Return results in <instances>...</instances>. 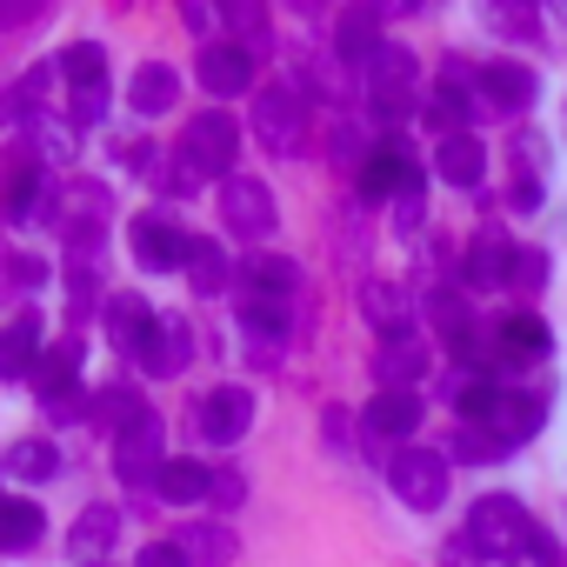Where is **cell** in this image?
<instances>
[{"label":"cell","mask_w":567,"mask_h":567,"mask_svg":"<svg viewBox=\"0 0 567 567\" xmlns=\"http://www.w3.org/2000/svg\"><path fill=\"white\" fill-rule=\"evenodd\" d=\"M527 540H534V514H527L520 501H507V494H481V501L467 507V534H461V547H467L474 560H520Z\"/></svg>","instance_id":"6da1fadb"},{"label":"cell","mask_w":567,"mask_h":567,"mask_svg":"<svg viewBox=\"0 0 567 567\" xmlns=\"http://www.w3.org/2000/svg\"><path fill=\"white\" fill-rule=\"evenodd\" d=\"M174 154H181V167H187L194 181H227V174H234V154H240V127H234V114H220V107L194 114Z\"/></svg>","instance_id":"7a4b0ae2"},{"label":"cell","mask_w":567,"mask_h":567,"mask_svg":"<svg viewBox=\"0 0 567 567\" xmlns=\"http://www.w3.org/2000/svg\"><path fill=\"white\" fill-rule=\"evenodd\" d=\"M388 487H394L414 514H434V507L447 501V454H434V447H401L394 467H388Z\"/></svg>","instance_id":"3957f363"},{"label":"cell","mask_w":567,"mask_h":567,"mask_svg":"<svg viewBox=\"0 0 567 567\" xmlns=\"http://www.w3.org/2000/svg\"><path fill=\"white\" fill-rule=\"evenodd\" d=\"M247 121H254V141H260L267 154H295V147H301V87H288V81L260 87Z\"/></svg>","instance_id":"277c9868"},{"label":"cell","mask_w":567,"mask_h":567,"mask_svg":"<svg viewBox=\"0 0 567 567\" xmlns=\"http://www.w3.org/2000/svg\"><path fill=\"white\" fill-rule=\"evenodd\" d=\"M61 74H68V87H74V121L87 127V121H101L107 114V48L101 41H74L68 54H61Z\"/></svg>","instance_id":"5b68a950"},{"label":"cell","mask_w":567,"mask_h":567,"mask_svg":"<svg viewBox=\"0 0 567 567\" xmlns=\"http://www.w3.org/2000/svg\"><path fill=\"white\" fill-rule=\"evenodd\" d=\"M220 220H227L240 240H267L274 220H280L267 181H254V174H227V181H220Z\"/></svg>","instance_id":"8992f818"},{"label":"cell","mask_w":567,"mask_h":567,"mask_svg":"<svg viewBox=\"0 0 567 567\" xmlns=\"http://www.w3.org/2000/svg\"><path fill=\"white\" fill-rule=\"evenodd\" d=\"M414 81H421L414 54H408V48H381L374 68H368V107H374L381 121L408 114V107H414Z\"/></svg>","instance_id":"52a82bcc"},{"label":"cell","mask_w":567,"mask_h":567,"mask_svg":"<svg viewBox=\"0 0 567 567\" xmlns=\"http://www.w3.org/2000/svg\"><path fill=\"white\" fill-rule=\"evenodd\" d=\"M194 81L214 94V101H240L254 87V54L240 41H207L200 61H194Z\"/></svg>","instance_id":"ba28073f"},{"label":"cell","mask_w":567,"mask_h":567,"mask_svg":"<svg viewBox=\"0 0 567 567\" xmlns=\"http://www.w3.org/2000/svg\"><path fill=\"white\" fill-rule=\"evenodd\" d=\"M161 467H167V454H161V421H154V414H141V421H134V427H121V441H114V474H121V481L154 487V481H161Z\"/></svg>","instance_id":"9c48e42d"},{"label":"cell","mask_w":567,"mask_h":567,"mask_svg":"<svg viewBox=\"0 0 567 567\" xmlns=\"http://www.w3.org/2000/svg\"><path fill=\"white\" fill-rule=\"evenodd\" d=\"M41 354H48V328H41L34 308L0 328V381H28V374L41 368Z\"/></svg>","instance_id":"30bf717a"},{"label":"cell","mask_w":567,"mask_h":567,"mask_svg":"<svg viewBox=\"0 0 567 567\" xmlns=\"http://www.w3.org/2000/svg\"><path fill=\"white\" fill-rule=\"evenodd\" d=\"M354 167H361V194H368V200H381V194H394V200H401L408 187H421V181H414V154H408L401 141H388V147L361 154Z\"/></svg>","instance_id":"8fae6325"},{"label":"cell","mask_w":567,"mask_h":567,"mask_svg":"<svg viewBox=\"0 0 567 567\" xmlns=\"http://www.w3.org/2000/svg\"><path fill=\"white\" fill-rule=\"evenodd\" d=\"M154 334H161V315H154L141 295H114V301H107V341H114L121 354H147Z\"/></svg>","instance_id":"7c38bea8"},{"label":"cell","mask_w":567,"mask_h":567,"mask_svg":"<svg viewBox=\"0 0 567 567\" xmlns=\"http://www.w3.org/2000/svg\"><path fill=\"white\" fill-rule=\"evenodd\" d=\"M474 94L487 107H501V114H520L534 101V74L520 61H487V68H474Z\"/></svg>","instance_id":"4fadbf2b"},{"label":"cell","mask_w":567,"mask_h":567,"mask_svg":"<svg viewBox=\"0 0 567 567\" xmlns=\"http://www.w3.org/2000/svg\"><path fill=\"white\" fill-rule=\"evenodd\" d=\"M507 260H520V254L507 247V234H501V227H481V234L467 240V254H461V280H467V288H501V280H507Z\"/></svg>","instance_id":"5bb4252c"},{"label":"cell","mask_w":567,"mask_h":567,"mask_svg":"<svg viewBox=\"0 0 567 567\" xmlns=\"http://www.w3.org/2000/svg\"><path fill=\"white\" fill-rule=\"evenodd\" d=\"M134 260L167 274V267H181V260H187V234H181L167 214H141V220H134Z\"/></svg>","instance_id":"9a60e30c"},{"label":"cell","mask_w":567,"mask_h":567,"mask_svg":"<svg viewBox=\"0 0 567 567\" xmlns=\"http://www.w3.org/2000/svg\"><path fill=\"white\" fill-rule=\"evenodd\" d=\"M194 421H200V434H207V441H240V434H247V421H254V394H247V388H214V394L200 401V414H194Z\"/></svg>","instance_id":"2e32d148"},{"label":"cell","mask_w":567,"mask_h":567,"mask_svg":"<svg viewBox=\"0 0 567 567\" xmlns=\"http://www.w3.org/2000/svg\"><path fill=\"white\" fill-rule=\"evenodd\" d=\"M174 101H181V74H174L167 61H147V68H134V81H127V107H134L141 121H161Z\"/></svg>","instance_id":"e0dca14e"},{"label":"cell","mask_w":567,"mask_h":567,"mask_svg":"<svg viewBox=\"0 0 567 567\" xmlns=\"http://www.w3.org/2000/svg\"><path fill=\"white\" fill-rule=\"evenodd\" d=\"M421 427V394L414 388H381L368 401V434H388V441H408Z\"/></svg>","instance_id":"ac0fdd59"},{"label":"cell","mask_w":567,"mask_h":567,"mask_svg":"<svg viewBox=\"0 0 567 567\" xmlns=\"http://www.w3.org/2000/svg\"><path fill=\"white\" fill-rule=\"evenodd\" d=\"M334 48H341V61L374 68V54L388 48V41H381V8H348L341 28H334Z\"/></svg>","instance_id":"d6986e66"},{"label":"cell","mask_w":567,"mask_h":567,"mask_svg":"<svg viewBox=\"0 0 567 567\" xmlns=\"http://www.w3.org/2000/svg\"><path fill=\"white\" fill-rule=\"evenodd\" d=\"M434 174H441L447 187H481V174H487V147H481L474 134H447V141L434 147Z\"/></svg>","instance_id":"ffe728a7"},{"label":"cell","mask_w":567,"mask_h":567,"mask_svg":"<svg viewBox=\"0 0 567 567\" xmlns=\"http://www.w3.org/2000/svg\"><path fill=\"white\" fill-rule=\"evenodd\" d=\"M74 368H81V341H68V348H48V354H41V368H34L28 381H34V394H41V401L68 408V401H74V388H81V374H74Z\"/></svg>","instance_id":"44dd1931"},{"label":"cell","mask_w":567,"mask_h":567,"mask_svg":"<svg viewBox=\"0 0 567 567\" xmlns=\"http://www.w3.org/2000/svg\"><path fill=\"white\" fill-rule=\"evenodd\" d=\"M374 368H381L388 388H414V381L427 374V348H421V334H414V328H408V334H388L381 354H374Z\"/></svg>","instance_id":"7402d4cb"},{"label":"cell","mask_w":567,"mask_h":567,"mask_svg":"<svg viewBox=\"0 0 567 567\" xmlns=\"http://www.w3.org/2000/svg\"><path fill=\"white\" fill-rule=\"evenodd\" d=\"M540 421H547V394H540V388H534V394L507 388V401H501V421H494V434H501L507 447H520V441H534V434H540Z\"/></svg>","instance_id":"603a6c76"},{"label":"cell","mask_w":567,"mask_h":567,"mask_svg":"<svg viewBox=\"0 0 567 567\" xmlns=\"http://www.w3.org/2000/svg\"><path fill=\"white\" fill-rule=\"evenodd\" d=\"M41 534H48V514H41L34 501L0 494V547H8V554H28V547H41Z\"/></svg>","instance_id":"cb8c5ba5"},{"label":"cell","mask_w":567,"mask_h":567,"mask_svg":"<svg viewBox=\"0 0 567 567\" xmlns=\"http://www.w3.org/2000/svg\"><path fill=\"white\" fill-rule=\"evenodd\" d=\"M114 540H121V507H81V520H74V554L81 560H107L114 554Z\"/></svg>","instance_id":"d4e9b609"},{"label":"cell","mask_w":567,"mask_h":567,"mask_svg":"<svg viewBox=\"0 0 567 567\" xmlns=\"http://www.w3.org/2000/svg\"><path fill=\"white\" fill-rule=\"evenodd\" d=\"M34 200H41V154H14L0 174V207H8V220H28Z\"/></svg>","instance_id":"484cf974"},{"label":"cell","mask_w":567,"mask_h":567,"mask_svg":"<svg viewBox=\"0 0 567 567\" xmlns=\"http://www.w3.org/2000/svg\"><path fill=\"white\" fill-rule=\"evenodd\" d=\"M240 280H247V301H295V288H301V274H295V260H247L240 267Z\"/></svg>","instance_id":"4316f807"},{"label":"cell","mask_w":567,"mask_h":567,"mask_svg":"<svg viewBox=\"0 0 567 567\" xmlns=\"http://www.w3.org/2000/svg\"><path fill=\"white\" fill-rule=\"evenodd\" d=\"M547 348H554V334H547V321H540V315H527V308H520V315H507V321H501V361H540Z\"/></svg>","instance_id":"83f0119b"},{"label":"cell","mask_w":567,"mask_h":567,"mask_svg":"<svg viewBox=\"0 0 567 567\" xmlns=\"http://www.w3.org/2000/svg\"><path fill=\"white\" fill-rule=\"evenodd\" d=\"M501 401H507V388H501L494 374H474V381L454 388V414H461L467 427H494V421H501Z\"/></svg>","instance_id":"f1b7e54d"},{"label":"cell","mask_w":567,"mask_h":567,"mask_svg":"<svg viewBox=\"0 0 567 567\" xmlns=\"http://www.w3.org/2000/svg\"><path fill=\"white\" fill-rule=\"evenodd\" d=\"M154 494H161V501H174V507H194V501H207V494H214V474H207L200 461H167V467H161V481H154Z\"/></svg>","instance_id":"f546056e"},{"label":"cell","mask_w":567,"mask_h":567,"mask_svg":"<svg viewBox=\"0 0 567 567\" xmlns=\"http://www.w3.org/2000/svg\"><path fill=\"white\" fill-rule=\"evenodd\" d=\"M361 315L381 328V341L388 334H408V295L394 288V280H368V288H361Z\"/></svg>","instance_id":"4dcf8cb0"},{"label":"cell","mask_w":567,"mask_h":567,"mask_svg":"<svg viewBox=\"0 0 567 567\" xmlns=\"http://www.w3.org/2000/svg\"><path fill=\"white\" fill-rule=\"evenodd\" d=\"M181 554H187L194 567H227V560H234V534H227L220 520H194V527L181 534Z\"/></svg>","instance_id":"1f68e13d"},{"label":"cell","mask_w":567,"mask_h":567,"mask_svg":"<svg viewBox=\"0 0 567 567\" xmlns=\"http://www.w3.org/2000/svg\"><path fill=\"white\" fill-rule=\"evenodd\" d=\"M187 354H194L187 321H161V334H154V348H147L141 361H147V374H181V368H187Z\"/></svg>","instance_id":"d6a6232c"},{"label":"cell","mask_w":567,"mask_h":567,"mask_svg":"<svg viewBox=\"0 0 567 567\" xmlns=\"http://www.w3.org/2000/svg\"><path fill=\"white\" fill-rule=\"evenodd\" d=\"M187 280H194V288L200 295H220L227 288V254H220V240H187Z\"/></svg>","instance_id":"836d02e7"},{"label":"cell","mask_w":567,"mask_h":567,"mask_svg":"<svg viewBox=\"0 0 567 567\" xmlns=\"http://www.w3.org/2000/svg\"><path fill=\"white\" fill-rule=\"evenodd\" d=\"M34 147H41V161H74V147H81V121L68 114V121H34Z\"/></svg>","instance_id":"e575fe53"},{"label":"cell","mask_w":567,"mask_h":567,"mask_svg":"<svg viewBox=\"0 0 567 567\" xmlns=\"http://www.w3.org/2000/svg\"><path fill=\"white\" fill-rule=\"evenodd\" d=\"M8 467H14L21 481H48V474L61 467V454H54V441L34 434V441H14V447H8Z\"/></svg>","instance_id":"d590c367"},{"label":"cell","mask_w":567,"mask_h":567,"mask_svg":"<svg viewBox=\"0 0 567 567\" xmlns=\"http://www.w3.org/2000/svg\"><path fill=\"white\" fill-rule=\"evenodd\" d=\"M87 414H94V421H114V427H134L147 408L134 401V388H107V394H94V401H87Z\"/></svg>","instance_id":"8d00e7d4"},{"label":"cell","mask_w":567,"mask_h":567,"mask_svg":"<svg viewBox=\"0 0 567 567\" xmlns=\"http://www.w3.org/2000/svg\"><path fill=\"white\" fill-rule=\"evenodd\" d=\"M494 454H507L501 434H481V427H461L454 434V461H494Z\"/></svg>","instance_id":"74e56055"},{"label":"cell","mask_w":567,"mask_h":567,"mask_svg":"<svg viewBox=\"0 0 567 567\" xmlns=\"http://www.w3.org/2000/svg\"><path fill=\"white\" fill-rule=\"evenodd\" d=\"M487 28H494V34H507V41H534V28H540V21H534L527 8H487Z\"/></svg>","instance_id":"f35d334b"},{"label":"cell","mask_w":567,"mask_h":567,"mask_svg":"<svg viewBox=\"0 0 567 567\" xmlns=\"http://www.w3.org/2000/svg\"><path fill=\"white\" fill-rule=\"evenodd\" d=\"M134 567H194V560L181 554V540H147V547L134 554Z\"/></svg>","instance_id":"ab89813d"},{"label":"cell","mask_w":567,"mask_h":567,"mask_svg":"<svg viewBox=\"0 0 567 567\" xmlns=\"http://www.w3.org/2000/svg\"><path fill=\"white\" fill-rule=\"evenodd\" d=\"M514 280H520V288H540V280H547V260L527 247V254H520V267H514Z\"/></svg>","instance_id":"60d3db41"},{"label":"cell","mask_w":567,"mask_h":567,"mask_svg":"<svg viewBox=\"0 0 567 567\" xmlns=\"http://www.w3.org/2000/svg\"><path fill=\"white\" fill-rule=\"evenodd\" d=\"M240 494H247V481H240V474H214V494H207V501H220V507H234Z\"/></svg>","instance_id":"b9f144b4"},{"label":"cell","mask_w":567,"mask_h":567,"mask_svg":"<svg viewBox=\"0 0 567 567\" xmlns=\"http://www.w3.org/2000/svg\"><path fill=\"white\" fill-rule=\"evenodd\" d=\"M28 21H41L34 0H28V8H21V0H8V8H0V28H28Z\"/></svg>","instance_id":"7bdbcfd3"},{"label":"cell","mask_w":567,"mask_h":567,"mask_svg":"<svg viewBox=\"0 0 567 567\" xmlns=\"http://www.w3.org/2000/svg\"><path fill=\"white\" fill-rule=\"evenodd\" d=\"M441 567H474V554H467V547H447V554H441Z\"/></svg>","instance_id":"ee69618b"}]
</instances>
